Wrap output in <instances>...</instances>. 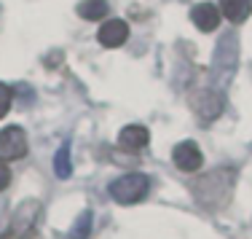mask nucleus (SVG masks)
<instances>
[{
	"instance_id": "1",
	"label": "nucleus",
	"mask_w": 252,
	"mask_h": 239,
	"mask_svg": "<svg viewBox=\"0 0 252 239\" xmlns=\"http://www.w3.org/2000/svg\"><path fill=\"white\" fill-rule=\"evenodd\" d=\"M40 215H43L40 202H35V199L22 202V205L16 207L14 218H11L8 229L0 234V239H35V234H38Z\"/></svg>"
},
{
	"instance_id": "2",
	"label": "nucleus",
	"mask_w": 252,
	"mask_h": 239,
	"mask_svg": "<svg viewBox=\"0 0 252 239\" xmlns=\"http://www.w3.org/2000/svg\"><path fill=\"white\" fill-rule=\"evenodd\" d=\"M233 180H236V175H233L228 167H220V170L212 172V175H204L201 180L196 183L193 191L209 188V194L199 196V202L204 207H223L228 202V196H231V191H233Z\"/></svg>"
},
{
	"instance_id": "3",
	"label": "nucleus",
	"mask_w": 252,
	"mask_h": 239,
	"mask_svg": "<svg viewBox=\"0 0 252 239\" xmlns=\"http://www.w3.org/2000/svg\"><path fill=\"white\" fill-rule=\"evenodd\" d=\"M107 191H110V196L118 205H137V202H142L148 196L151 180H148V175H142V172H129V175L116 177Z\"/></svg>"
},
{
	"instance_id": "4",
	"label": "nucleus",
	"mask_w": 252,
	"mask_h": 239,
	"mask_svg": "<svg viewBox=\"0 0 252 239\" xmlns=\"http://www.w3.org/2000/svg\"><path fill=\"white\" fill-rule=\"evenodd\" d=\"M236 54H239V46H236V38L231 33L223 35L218 43V51H215V62H212V73L218 78V86L223 89L228 78L236 73Z\"/></svg>"
},
{
	"instance_id": "5",
	"label": "nucleus",
	"mask_w": 252,
	"mask_h": 239,
	"mask_svg": "<svg viewBox=\"0 0 252 239\" xmlns=\"http://www.w3.org/2000/svg\"><path fill=\"white\" fill-rule=\"evenodd\" d=\"M27 156V135L22 127H5L0 132V161H19Z\"/></svg>"
},
{
	"instance_id": "6",
	"label": "nucleus",
	"mask_w": 252,
	"mask_h": 239,
	"mask_svg": "<svg viewBox=\"0 0 252 239\" xmlns=\"http://www.w3.org/2000/svg\"><path fill=\"white\" fill-rule=\"evenodd\" d=\"M190 105H193L196 113H199L201 121H212V118H218L220 113H223L225 97H223V92H218V89H204V92L193 94Z\"/></svg>"
},
{
	"instance_id": "7",
	"label": "nucleus",
	"mask_w": 252,
	"mask_h": 239,
	"mask_svg": "<svg viewBox=\"0 0 252 239\" xmlns=\"http://www.w3.org/2000/svg\"><path fill=\"white\" fill-rule=\"evenodd\" d=\"M172 161H175V167L180 172H196V170H201V164H204V153L196 142L183 140V142H177L175 151H172Z\"/></svg>"
},
{
	"instance_id": "8",
	"label": "nucleus",
	"mask_w": 252,
	"mask_h": 239,
	"mask_svg": "<svg viewBox=\"0 0 252 239\" xmlns=\"http://www.w3.org/2000/svg\"><path fill=\"white\" fill-rule=\"evenodd\" d=\"M97 38L105 49H118V46H124L126 38H129V25H126L124 19H107L105 25L99 27Z\"/></svg>"
},
{
	"instance_id": "9",
	"label": "nucleus",
	"mask_w": 252,
	"mask_h": 239,
	"mask_svg": "<svg viewBox=\"0 0 252 239\" xmlns=\"http://www.w3.org/2000/svg\"><path fill=\"white\" fill-rule=\"evenodd\" d=\"M148 142H151V132L140 124H129L118 132V148H124L129 153H140Z\"/></svg>"
},
{
	"instance_id": "10",
	"label": "nucleus",
	"mask_w": 252,
	"mask_h": 239,
	"mask_svg": "<svg viewBox=\"0 0 252 239\" xmlns=\"http://www.w3.org/2000/svg\"><path fill=\"white\" fill-rule=\"evenodd\" d=\"M220 8L212 3H199L193 5V11H190V19H193V25L201 30V33H212V30H218L220 25Z\"/></svg>"
},
{
	"instance_id": "11",
	"label": "nucleus",
	"mask_w": 252,
	"mask_h": 239,
	"mask_svg": "<svg viewBox=\"0 0 252 239\" xmlns=\"http://www.w3.org/2000/svg\"><path fill=\"white\" fill-rule=\"evenodd\" d=\"M220 14L233 25H242L252 14V0H220Z\"/></svg>"
},
{
	"instance_id": "12",
	"label": "nucleus",
	"mask_w": 252,
	"mask_h": 239,
	"mask_svg": "<svg viewBox=\"0 0 252 239\" xmlns=\"http://www.w3.org/2000/svg\"><path fill=\"white\" fill-rule=\"evenodd\" d=\"M54 175L59 180H67L73 175V159H70V142H64L57 153H54Z\"/></svg>"
},
{
	"instance_id": "13",
	"label": "nucleus",
	"mask_w": 252,
	"mask_h": 239,
	"mask_svg": "<svg viewBox=\"0 0 252 239\" xmlns=\"http://www.w3.org/2000/svg\"><path fill=\"white\" fill-rule=\"evenodd\" d=\"M107 14V0H83L78 3V16L89 22H99Z\"/></svg>"
},
{
	"instance_id": "14",
	"label": "nucleus",
	"mask_w": 252,
	"mask_h": 239,
	"mask_svg": "<svg viewBox=\"0 0 252 239\" xmlns=\"http://www.w3.org/2000/svg\"><path fill=\"white\" fill-rule=\"evenodd\" d=\"M67 234H70V239H89V234H92V210H83L78 215Z\"/></svg>"
},
{
	"instance_id": "15",
	"label": "nucleus",
	"mask_w": 252,
	"mask_h": 239,
	"mask_svg": "<svg viewBox=\"0 0 252 239\" xmlns=\"http://www.w3.org/2000/svg\"><path fill=\"white\" fill-rule=\"evenodd\" d=\"M11 100H14V92H11V86L0 83V118H5V113L11 110Z\"/></svg>"
},
{
	"instance_id": "16",
	"label": "nucleus",
	"mask_w": 252,
	"mask_h": 239,
	"mask_svg": "<svg viewBox=\"0 0 252 239\" xmlns=\"http://www.w3.org/2000/svg\"><path fill=\"white\" fill-rule=\"evenodd\" d=\"M11 186V170L5 167V161H0V191H5Z\"/></svg>"
}]
</instances>
